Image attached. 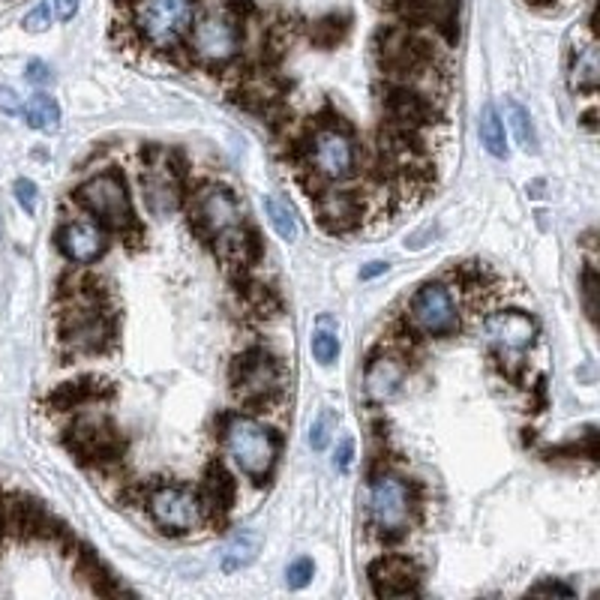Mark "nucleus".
Listing matches in <instances>:
<instances>
[{
  "instance_id": "nucleus-27",
  "label": "nucleus",
  "mask_w": 600,
  "mask_h": 600,
  "mask_svg": "<svg viewBox=\"0 0 600 600\" xmlns=\"http://www.w3.org/2000/svg\"><path fill=\"white\" fill-rule=\"evenodd\" d=\"M216 246H220V255H222L229 264H246V262H250V258H253V250H255L253 237H250V234H243V232H241V225H237V229H232V232H225V234L216 237Z\"/></svg>"
},
{
  "instance_id": "nucleus-40",
  "label": "nucleus",
  "mask_w": 600,
  "mask_h": 600,
  "mask_svg": "<svg viewBox=\"0 0 600 600\" xmlns=\"http://www.w3.org/2000/svg\"><path fill=\"white\" fill-rule=\"evenodd\" d=\"M388 262H369L367 267H360V279H376L381 274H388Z\"/></svg>"
},
{
  "instance_id": "nucleus-36",
  "label": "nucleus",
  "mask_w": 600,
  "mask_h": 600,
  "mask_svg": "<svg viewBox=\"0 0 600 600\" xmlns=\"http://www.w3.org/2000/svg\"><path fill=\"white\" fill-rule=\"evenodd\" d=\"M22 109H25V102L13 88H0V111H6V115H22Z\"/></svg>"
},
{
  "instance_id": "nucleus-34",
  "label": "nucleus",
  "mask_w": 600,
  "mask_h": 600,
  "mask_svg": "<svg viewBox=\"0 0 600 600\" xmlns=\"http://www.w3.org/2000/svg\"><path fill=\"white\" fill-rule=\"evenodd\" d=\"M595 295H597V274H595V267H588L585 276H583V297H585V313H588V318L597 316Z\"/></svg>"
},
{
  "instance_id": "nucleus-7",
  "label": "nucleus",
  "mask_w": 600,
  "mask_h": 600,
  "mask_svg": "<svg viewBox=\"0 0 600 600\" xmlns=\"http://www.w3.org/2000/svg\"><path fill=\"white\" fill-rule=\"evenodd\" d=\"M232 385L234 397L246 402V406H262L271 402L279 390H283V369L267 351H246L234 360L232 369Z\"/></svg>"
},
{
  "instance_id": "nucleus-41",
  "label": "nucleus",
  "mask_w": 600,
  "mask_h": 600,
  "mask_svg": "<svg viewBox=\"0 0 600 600\" xmlns=\"http://www.w3.org/2000/svg\"><path fill=\"white\" fill-rule=\"evenodd\" d=\"M0 529H4V522H0Z\"/></svg>"
},
{
  "instance_id": "nucleus-35",
  "label": "nucleus",
  "mask_w": 600,
  "mask_h": 600,
  "mask_svg": "<svg viewBox=\"0 0 600 600\" xmlns=\"http://www.w3.org/2000/svg\"><path fill=\"white\" fill-rule=\"evenodd\" d=\"M51 67L48 64H43V60H30L27 64V81L30 85H36V88H43V85H51Z\"/></svg>"
},
{
  "instance_id": "nucleus-38",
  "label": "nucleus",
  "mask_w": 600,
  "mask_h": 600,
  "mask_svg": "<svg viewBox=\"0 0 600 600\" xmlns=\"http://www.w3.org/2000/svg\"><path fill=\"white\" fill-rule=\"evenodd\" d=\"M51 9H55V16L60 22H69V18L78 13V0H51Z\"/></svg>"
},
{
  "instance_id": "nucleus-13",
  "label": "nucleus",
  "mask_w": 600,
  "mask_h": 600,
  "mask_svg": "<svg viewBox=\"0 0 600 600\" xmlns=\"http://www.w3.org/2000/svg\"><path fill=\"white\" fill-rule=\"evenodd\" d=\"M64 336L72 348L93 351L111 336V325L93 300H85V304H76L64 316Z\"/></svg>"
},
{
  "instance_id": "nucleus-12",
  "label": "nucleus",
  "mask_w": 600,
  "mask_h": 600,
  "mask_svg": "<svg viewBox=\"0 0 600 600\" xmlns=\"http://www.w3.org/2000/svg\"><path fill=\"white\" fill-rule=\"evenodd\" d=\"M381 67H385L390 76L402 78L409 85V78L420 76L429 64V51L420 43L418 36L406 34V30H388L385 43L378 48Z\"/></svg>"
},
{
  "instance_id": "nucleus-22",
  "label": "nucleus",
  "mask_w": 600,
  "mask_h": 600,
  "mask_svg": "<svg viewBox=\"0 0 600 600\" xmlns=\"http://www.w3.org/2000/svg\"><path fill=\"white\" fill-rule=\"evenodd\" d=\"M202 502H204V508H208V511H220V513L232 508V502H234V481H232V474L222 469V465H211V469H208Z\"/></svg>"
},
{
  "instance_id": "nucleus-2",
  "label": "nucleus",
  "mask_w": 600,
  "mask_h": 600,
  "mask_svg": "<svg viewBox=\"0 0 600 600\" xmlns=\"http://www.w3.org/2000/svg\"><path fill=\"white\" fill-rule=\"evenodd\" d=\"M369 522L385 541L402 537L415 520V492L406 478L393 471H381L369 483Z\"/></svg>"
},
{
  "instance_id": "nucleus-24",
  "label": "nucleus",
  "mask_w": 600,
  "mask_h": 600,
  "mask_svg": "<svg viewBox=\"0 0 600 600\" xmlns=\"http://www.w3.org/2000/svg\"><path fill=\"white\" fill-rule=\"evenodd\" d=\"M22 115L30 127L39 129V132H57V127H60V109L48 93H34V97L25 102Z\"/></svg>"
},
{
  "instance_id": "nucleus-11",
  "label": "nucleus",
  "mask_w": 600,
  "mask_h": 600,
  "mask_svg": "<svg viewBox=\"0 0 600 600\" xmlns=\"http://www.w3.org/2000/svg\"><path fill=\"white\" fill-rule=\"evenodd\" d=\"M190 46L208 64H225V60H232L237 55L241 30H237V22L232 16H204L192 27Z\"/></svg>"
},
{
  "instance_id": "nucleus-37",
  "label": "nucleus",
  "mask_w": 600,
  "mask_h": 600,
  "mask_svg": "<svg viewBox=\"0 0 600 600\" xmlns=\"http://www.w3.org/2000/svg\"><path fill=\"white\" fill-rule=\"evenodd\" d=\"M351 460H355V441L351 439H343L336 444V453H334V465L339 471H348Z\"/></svg>"
},
{
  "instance_id": "nucleus-6",
  "label": "nucleus",
  "mask_w": 600,
  "mask_h": 600,
  "mask_svg": "<svg viewBox=\"0 0 600 600\" xmlns=\"http://www.w3.org/2000/svg\"><path fill=\"white\" fill-rule=\"evenodd\" d=\"M409 318H411V327L420 330L423 336L444 339L460 330L457 300H453L450 288L441 283H427L418 288L409 304Z\"/></svg>"
},
{
  "instance_id": "nucleus-18",
  "label": "nucleus",
  "mask_w": 600,
  "mask_h": 600,
  "mask_svg": "<svg viewBox=\"0 0 600 600\" xmlns=\"http://www.w3.org/2000/svg\"><path fill=\"white\" fill-rule=\"evenodd\" d=\"M57 246L69 262L76 264H90L106 253V232L97 222H69L57 234Z\"/></svg>"
},
{
  "instance_id": "nucleus-5",
  "label": "nucleus",
  "mask_w": 600,
  "mask_h": 600,
  "mask_svg": "<svg viewBox=\"0 0 600 600\" xmlns=\"http://www.w3.org/2000/svg\"><path fill=\"white\" fill-rule=\"evenodd\" d=\"M76 199H78L81 208L97 216V220L102 225H109V229H129V225H136L129 192L118 174L106 171V174L90 178L88 183L78 186Z\"/></svg>"
},
{
  "instance_id": "nucleus-1",
  "label": "nucleus",
  "mask_w": 600,
  "mask_h": 600,
  "mask_svg": "<svg viewBox=\"0 0 600 600\" xmlns=\"http://www.w3.org/2000/svg\"><path fill=\"white\" fill-rule=\"evenodd\" d=\"M222 448L237 469L253 481H264L279 457L274 432L246 415H229L222 420Z\"/></svg>"
},
{
  "instance_id": "nucleus-19",
  "label": "nucleus",
  "mask_w": 600,
  "mask_h": 600,
  "mask_svg": "<svg viewBox=\"0 0 600 600\" xmlns=\"http://www.w3.org/2000/svg\"><path fill=\"white\" fill-rule=\"evenodd\" d=\"M406 376H409V367L402 364L399 357H372L367 364L364 372V390L372 402H388L393 399L397 393L406 385Z\"/></svg>"
},
{
  "instance_id": "nucleus-15",
  "label": "nucleus",
  "mask_w": 600,
  "mask_h": 600,
  "mask_svg": "<svg viewBox=\"0 0 600 600\" xmlns=\"http://www.w3.org/2000/svg\"><path fill=\"white\" fill-rule=\"evenodd\" d=\"M360 199L351 190H325L316 199V216L322 222V229L330 234H346L360 222Z\"/></svg>"
},
{
  "instance_id": "nucleus-33",
  "label": "nucleus",
  "mask_w": 600,
  "mask_h": 600,
  "mask_svg": "<svg viewBox=\"0 0 600 600\" xmlns=\"http://www.w3.org/2000/svg\"><path fill=\"white\" fill-rule=\"evenodd\" d=\"M16 199H18V204H22L27 213H34L36 211V183L27 181V178L16 181Z\"/></svg>"
},
{
  "instance_id": "nucleus-17",
  "label": "nucleus",
  "mask_w": 600,
  "mask_h": 600,
  "mask_svg": "<svg viewBox=\"0 0 600 600\" xmlns=\"http://www.w3.org/2000/svg\"><path fill=\"white\" fill-rule=\"evenodd\" d=\"M372 579V592L378 597H409L418 595V571L409 558H381V562L372 564L369 571Z\"/></svg>"
},
{
  "instance_id": "nucleus-8",
  "label": "nucleus",
  "mask_w": 600,
  "mask_h": 600,
  "mask_svg": "<svg viewBox=\"0 0 600 600\" xmlns=\"http://www.w3.org/2000/svg\"><path fill=\"white\" fill-rule=\"evenodd\" d=\"M309 165L318 178L330 183L348 181L357 169L355 139L339 127H318L309 139Z\"/></svg>"
},
{
  "instance_id": "nucleus-26",
  "label": "nucleus",
  "mask_w": 600,
  "mask_h": 600,
  "mask_svg": "<svg viewBox=\"0 0 600 600\" xmlns=\"http://www.w3.org/2000/svg\"><path fill=\"white\" fill-rule=\"evenodd\" d=\"M504 118H508V127L513 129L516 144H520L522 150L534 153L537 150V136H534V123H532L529 109H522L516 99H508L504 102Z\"/></svg>"
},
{
  "instance_id": "nucleus-25",
  "label": "nucleus",
  "mask_w": 600,
  "mask_h": 600,
  "mask_svg": "<svg viewBox=\"0 0 600 600\" xmlns=\"http://www.w3.org/2000/svg\"><path fill=\"white\" fill-rule=\"evenodd\" d=\"M478 132H481V144L492 157H508V139H504V123L499 118V109L495 106H483L481 120H478Z\"/></svg>"
},
{
  "instance_id": "nucleus-20",
  "label": "nucleus",
  "mask_w": 600,
  "mask_h": 600,
  "mask_svg": "<svg viewBox=\"0 0 600 600\" xmlns=\"http://www.w3.org/2000/svg\"><path fill=\"white\" fill-rule=\"evenodd\" d=\"M141 190L148 199V208L153 213H171L181 204V178L178 171L169 169L165 162H153L148 171L141 174Z\"/></svg>"
},
{
  "instance_id": "nucleus-30",
  "label": "nucleus",
  "mask_w": 600,
  "mask_h": 600,
  "mask_svg": "<svg viewBox=\"0 0 600 600\" xmlns=\"http://www.w3.org/2000/svg\"><path fill=\"white\" fill-rule=\"evenodd\" d=\"M313 574H316V564H313V558H295L292 564H288V571H285V585L288 588H306L309 583H313Z\"/></svg>"
},
{
  "instance_id": "nucleus-39",
  "label": "nucleus",
  "mask_w": 600,
  "mask_h": 600,
  "mask_svg": "<svg viewBox=\"0 0 600 600\" xmlns=\"http://www.w3.org/2000/svg\"><path fill=\"white\" fill-rule=\"evenodd\" d=\"M532 595H558V597H571V595H574V588H567V585H562V583H541V585H534V588H532Z\"/></svg>"
},
{
  "instance_id": "nucleus-21",
  "label": "nucleus",
  "mask_w": 600,
  "mask_h": 600,
  "mask_svg": "<svg viewBox=\"0 0 600 600\" xmlns=\"http://www.w3.org/2000/svg\"><path fill=\"white\" fill-rule=\"evenodd\" d=\"M600 81V51L595 34H585L583 43H576L571 55V88L576 93H595Z\"/></svg>"
},
{
  "instance_id": "nucleus-31",
  "label": "nucleus",
  "mask_w": 600,
  "mask_h": 600,
  "mask_svg": "<svg viewBox=\"0 0 600 600\" xmlns=\"http://www.w3.org/2000/svg\"><path fill=\"white\" fill-rule=\"evenodd\" d=\"M330 429H334V415H330V411H322V415L313 420V427H309V448L325 450L327 441H330Z\"/></svg>"
},
{
  "instance_id": "nucleus-14",
  "label": "nucleus",
  "mask_w": 600,
  "mask_h": 600,
  "mask_svg": "<svg viewBox=\"0 0 600 600\" xmlns=\"http://www.w3.org/2000/svg\"><path fill=\"white\" fill-rule=\"evenodd\" d=\"M72 448L85 460H115L123 450V439L106 418H81L72 429Z\"/></svg>"
},
{
  "instance_id": "nucleus-29",
  "label": "nucleus",
  "mask_w": 600,
  "mask_h": 600,
  "mask_svg": "<svg viewBox=\"0 0 600 600\" xmlns=\"http://www.w3.org/2000/svg\"><path fill=\"white\" fill-rule=\"evenodd\" d=\"M313 357L322 367H330L339 357V336L334 334V330H325V327L316 330L313 334Z\"/></svg>"
},
{
  "instance_id": "nucleus-9",
  "label": "nucleus",
  "mask_w": 600,
  "mask_h": 600,
  "mask_svg": "<svg viewBox=\"0 0 600 600\" xmlns=\"http://www.w3.org/2000/svg\"><path fill=\"white\" fill-rule=\"evenodd\" d=\"M190 222L204 237H220L241 225V202L225 186H204L190 204Z\"/></svg>"
},
{
  "instance_id": "nucleus-23",
  "label": "nucleus",
  "mask_w": 600,
  "mask_h": 600,
  "mask_svg": "<svg viewBox=\"0 0 600 600\" xmlns=\"http://www.w3.org/2000/svg\"><path fill=\"white\" fill-rule=\"evenodd\" d=\"M258 550H262V543H258V537L253 532L234 534L222 550V571L237 574V571H243V567H250L258 558Z\"/></svg>"
},
{
  "instance_id": "nucleus-4",
  "label": "nucleus",
  "mask_w": 600,
  "mask_h": 600,
  "mask_svg": "<svg viewBox=\"0 0 600 600\" xmlns=\"http://www.w3.org/2000/svg\"><path fill=\"white\" fill-rule=\"evenodd\" d=\"M148 511L165 534H190L195 529H202L204 516H208L202 492L178 483L157 486L148 499Z\"/></svg>"
},
{
  "instance_id": "nucleus-10",
  "label": "nucleus",
  "mask_w": 600,
  "mask_h": 600,
  "mask_svg": "<svg viewBox=\"0 0 600 600\" xmlns=\"http://www.w3.org/2000/svg\"><path fill=\"white\" fill-rule=\"evenodd\" d=\"M534 318L520 309H499L483 318V339L499 351V357H520L534 343Z\"/></svg>"
},
{
  "instance_id": "nucleus-16",
  "label": "nucleus",
  "mask_w": 600,
  "mask_h": 600,
  "mask_svg": "<svg viewBox=\"0 0 600 600\" xmlns=\"http://www.w3.org/2000/svg\"><path fill=\"white\" fill-rule=\"evenodd\" d=\"M385 111L390 118L393 129H406V132H418L420 127L432 123V106L420 97L418 90H411L409 85L393 88L385 97Z\"/></svg>"
},
{
  "instance_id": "nucleus-32",
  "label": "nucleus",
  "mask_w": 600,
  "mask_h": 600,
  "mask_svg": "<svg viewBox=\"0 0 600 600\" xmlns=\"http://www.w3.org/2000/svg\"><path fill=\"white\" fill-rule=\"evenodd\" d=\"M51 18H55V9H51L48 4H36L25 16V30L27 34H43V30L51 27Z\"/></svg>"
},
{
  "instance_id": "nucleus-3",
  "label": "nucleus",
  "mask_w": 600,
  "mask_h": 600,
  "mask_svg": "<svg viewBox=\"0 0 600 600\" xmlns=\"http://www.w3.org/2000/svg\"><path fill=\"white\" fill-rule=\"evenodd\" d=\"M195 0H132V16L153 48H174L192 27Z\"/></svg>"
},
{
  "instance_id": "nucleus-28",
  "label": "nucleus",
  "mask_w": 600,
  "mask_h": 600,
  "mask_svg": "<svg viewBox=\"0 0 600 600\" xmlns=\"http://www.w3.org/2000/svg\"><path fill=\"white\" fill-rule=\"evenodd\" d=\"M264 211H267V220H271V225H274V232L283 237L285 243H295L300 229H297V220H295L292 208H288L283 199L271 195V199H264Z\"/></svg>"
}]
</instances>
